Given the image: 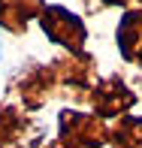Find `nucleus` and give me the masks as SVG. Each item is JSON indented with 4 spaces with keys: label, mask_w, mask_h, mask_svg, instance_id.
<instances>
[{
    "label": "nucleus",
    "mask_w": 142,
    "mask_h": 148,
    "mask_svg": "<svg viewBox=\"0 0 142 148\" xmlns=\"http://www.w3.org/2000/svg\"><path fill=\"white\" fill-rule=\"evenodd\" d=\"M39 27H43V33L51 42L64 45L73 55H82L88 30H85V21L79 15H73L70 9H64V6H45V12L39 15Z\"/></svg>",
    "instance_id": "f257e3e1"
},
{
    "label": "nucleus",
    "mask_w": 142,
    "mask_h": 148,
    "mask_svg": "<svg viewBox=\"0 0 142 148\" xmlns=\"http://www.w3.org/2000/svg\"><path fill=\"white\" fill-rule=\"evenodd\" d=\"M109 136L100 115L85 112H60V148H100Z\"/></svg>",
    "instance_id": "f03ea898"
},
{
    "label": "nucleus",
    "mask_w": 142,
    "mask_h": 148,
    "mask_svg": "<svg viewBox=\"0 0 142 148\" xmlns=\"http://www.w3.org/2000/svg\"><path fill=\"white\" fill-rule=\"evenodd\" d=\"M91 103L97 109L100 118H109V115H124L133 103H136V94L127 88L121 79H112V82H103L100 88H94L91 94Z\"/></svg>",
    "instance_id": "7ed1b4c3"
},
{
    "label": "nucleus",
    "mask_w": 142,
    "mask_h": 148,
    "mask_svg": "<svg viewBox=\"0 0 142 148\" xmlns=\"http://www.w3.org/2000/svg\"><path fill=\"white\" fill-rule=\"evenodd\" d=\"M118 51L124 60H133V64H142V12L133 9L121 18L118 24Z\"/></svg>",
    "instance_id": "20e7f679"
},
{
    "label": "nucleus",
    "mask_w": 142,
    "mask_h": 148,
    "mask_svg": "<svg viewBox=\"0 0 142 148\" xmlns=\"http://www.w3.org/2000/svg\"><path fill=\"white\" fill-rule=\"evenodd\" d=\"M43 12H45L43 0H0V27L21 33L24 24L33 15H43Z\"/></svg>",
    "instance_id": "39448f33"
},
{
    "label": "nucleus",
    "mask_w": 142,
    "mask_h": 148,
    "mask_svg": "<svg viewBox=\"0 0 142 148\" xmlns=\"http://www.w3.org/2000/svg\"><path fill=\"white\" fill-rule=\"evenodd\" d=\"M58 73L55 70H33L30 73V79L27 82H21V97H24V103L27 106H39L45 97H49V91H51V79H55Z\"/></svg>",
    "instance_id": "423d86ee"
},
{
    "label": "nucleus",
    "mask_w": 142,
    "mask_h": 148,
    "mask_svg": "<svg viewBox=\"0 0 142 148\" xmlns=\"http://www.w3.org/2000/svg\"><path fill=\"white\" fill-rule=\"evenodd\" d=\"M112 148H142V118L124 115L109 133Z\"/></svg>",
    "instance_id": "0eeeda50"
},
{
    "label": "nucleus",
    "mask_w": 142,
    "mask_h": 148,
    "mask_svg": "<svg viewBox=\"0 0 142 148\" xmlns=\"http://www.w3.org/2000/svg\"><path fill=\"white\" fill-rule=\"evenodd\" d=\"M21 133H24V118L15 109L0 106V148H18Z\"/></svg>",
    "instance_id": "6e6552de"
},
{
    "label": "nucleus",
    "mask_w": 142,
    "mask_h": 148,
    "mask_svg": "<svg viewBox=\"0 0 142 148\" xmlns=\"http://www.w3.org/2000/svg\"><path fill=\"white\" fill-rule=\"evenodd\" d=\"M103 3H109V6H124V3H130V0H103Z\"/></svg>",
    "instance_id": "1a4fd4ad"
},
{
    "label": "nucleus",
    "mask_w": 142,
    "mask_h": 148,
    "mask_svg": "<svg viewBox=\"0 0 142 148\" xmlns=\"http://www.w3.org/2000/svg\"><path fill=\"white\" fill-rule=\"evenodd\" d=\"M0 58H3V39H0Z\"/></svg>",
    "instance_id": "9d476101"
}]
</instances>
